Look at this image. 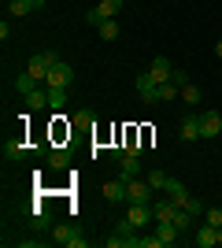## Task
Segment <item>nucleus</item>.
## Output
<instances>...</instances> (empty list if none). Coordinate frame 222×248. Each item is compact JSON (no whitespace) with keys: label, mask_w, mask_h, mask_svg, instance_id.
<instances>
[{"label":"nucleus","mask_w":222,"mask_h":248,"mask_svg":"<svg viewBox=\"0 0 222 248\" xmlns=\"http://www.w3.org/2000/svg\"><path fill=\"white\" fill-rule=\"evenodd\" d=\"M56 63H59V52H52V48H48V52H37V56L26 63V74H30V78H37V82L44 85V82H48V71H52Z\"/></svg>","instance_id":"nucleus-1"},{"label":"nucleus","mask_w":222,"mask_h":248,"mask_svg":"<svg viewBox=\"0 0 222 248\" xmlns=\"http://www.w3.org/2000/svg\"><path fill=\"white\" fill-rule=\"evenodd\" d=\"M122 4H126V0H100L93 11H85V22H89V26H100L104 19H115L118 11H122Z\"/></svg>","instance_id":"nucleus-2"},{"label":"nucleus","mask_w":222,"mask_h":248,"mask_svg":"<svg viewBox=\"0 0 222 248\" xmlns=\"http://www.w3.org/2000/svg\"><path fill=\"white\" fill-rule=\"evenodd\" d=\"M126 222L133 230H145L148 222H156V211H152V200L148 204H126Z\"/></svg>","instance_id":"nucleus-3"},{"label":"nucleus","mask_w":222,"mask_h":248,"mask_svg":"<svg viewBox=\"0 0 222 248\" xmlns=\"http://www.w3.org/2000/svg\"><path fill=\"white\" fill-rule=\"evenodd\" d=\"M52 245H59V248H85L89 241H85L74 226H52Z\"/></svg>","instance_id":"nucleus-4"},{"label":"nucleus","mask_w":222,"mask_h":248,"mask_svg":"<svg viewBox=\"0 0 222 248\" xmlns=\"http://www.w3.org/2000/svg\"><path fill=\"white\" fill-rule=\"evenodd\" d=\"M156 189L148 186L145 178H126V204H148Z\"/></svg>","instance_id":"nucleus-5"},{"label":"nucleus","mask_w":222,"mask_h":248,"mask_svg":"<svg viewBox=\"0 0 222 248\" xmlns=\"http://www.w3.org/2000/svg\"><path fill=\"white\" fill-rule=\"evenodd\" d=\"M148 74H152V82H156V85L174 82V67H170L167 56H156V60H152V67H148Z\"/></svg>","instance_id":"nucleus-6"},{"label":"nucleus","mask_w":222,"mask_h":248,"mask_svg":"<svg viewBox=\"0 0 222 248\" xmlns=\"http://www.w3.org/2000/svg\"><path fill=\"white\" fill-rule=\"evenodd\" d=\"M222 134V115L219 111H204L200 115V137L204 141H211V137Z\"/></svg>","instance_id":"nucleus-7"},{"label":"nucleus","mask_w":222,"mask_h":248,"mask_svg":"<svg viewBox=\"0 0 222 248\" xmlns=\"http://www.w3.org/2000/svg\"><path fill=\"white\" fill-rule=\"evenodd\" d=\"M170 200H174V207H185L189 204V189H185V182H178V178H167V189H163Z\"/></svg>","instance_id":"nucleus-8"},{"label":"nucleus","mask_w":222,"mask_h":248,"mask_svg":"<svg viewBox=\"0 0 222 248\" xmlns=\"http://www.w3.org/2000/svg\"><path fill=\"white\" fill-rule=\"evenodd\" d=\"M137 93H141V100H145V104H156L159 100V85L152 82V74H148V71L137 78Z\"/></svg>","instance_id":"nucleus-9"},{"label":"nucleus","mask_w":222,"mask_h":248,"mask_svg":"<svg viewBox=\"0 0 222 248\" xmlns=\"http://www.w3.org/2000/svg\"><path fill=\"white\" fill-rule=\"evenodd\" d=\"M104 200L107 204H126V178H115L104 186Z\"/></svg>","instance_id":"nucleus-10"},{"label":"nucleus","mask_w":222,"mask_h":248,"mask_svg":"<svg viewBox=\"0 0 222 248\" xmlns=\"http://www.w3.org/2000/svg\"><path fill=\"white\" fill-rule=\"evenodd\" d=\"M192 241H196V248H215L219 245V230H215L211 222H204V226L192 233Z\"/></svg>","instance_id":"nucleus-11"},{"label":"nucleus","mask_w":222,"mask_h":248,"mask_svg":"<svg viewBox=\"0 0 222 248\" xmlns=\"http://www.w3.org/2000/svg\"><path fill=\"white\" fill-rule=\"evenodd\" d=\"M26 152H30V148H26V141H22V137H8V141H4V159H8V163L22 159Z\"/></svg>","instance_id":"nucleus-12"},{"label":"nucleus","mask_w":222,"mask_h":248,"mask_svg":"<svg viewBox=\"0 0 222 248\" xmlns=\"http://www.w3.org/2000/svg\"><path fill=\"white\" fill-rule=\"evenodd\" d=\"M178 137H181V141H200V115H192V119H181Z\"/></svg>","instance_id":"nucleus-13"},{"label":"nucleus","mask_w":222,"mask_h":248,"mask_svg":"<svg viewBox=\"0 0 222 248\" xmlns=\"http://www.w3.org/2000/svg\"><path fill=\"white\" fill-rule=\"evenodd\" d=\"M118 167H122V178H137L145 167H141V155H133V152H126L122 159H118Z\"/></svg>","instance_id":"nucleus-14"},{"label":"nucleus","mask_w":222,"mask_h":248,"mask_svg":"<svg viewBox=\"0 0 222 248\" xmlns=\"http://www.w3.org/2000/svg\"><path fill=\"white\" fill-rule=\"evenodd\" d=\"M26 108H30V111H44V108H52V104H48V93H44L41 85H37L33 93H26Z\"/></svg>","instance_id":"nucleus-15"},{"label":"nucleus","mask_w":222,"mask_h":248,"mask_svg":"<svg viewBox=\"0 0 222 248\" xmlns=\"http://www.w3.org/2000/svg\"><path fill=\"white\" fill-rule=\"evenodd\" d=\"M48 167L52 170H67L71 167V148H52L48 152Z\"/></svg>","instance_id":"nucleus-16"},{"label":"nucleus","mask_w":222,"mask_h":248,"mask_svg":"<svg viewBox=\"0 0 222 248\" xmlns=\"http://www.w3.org/2000/svg\"><path fill=\"white\" fill-rule=\"evenodd\" d=\"M152 211H156V222H170L178 207H174V200L167 197V200H156V204H152Z\"/></svg>","instance_id":"nucleus-17"},{"label":"nucleus","mask_w":222,"mask_h":248,"mask_svg":"<svg viewBox=\"0 0 222 248\" xmlns=\"http://www.w3.org/2000/svg\"><path fill=\"white\" fill-rule=\"evenodd\" d=\"M156 233H159V241H163V245H174V241L181 237L174 222H156Z\"/></svg>","instance_id":"nucleus-18"},{"label":"nucleus","mask_w":222,"mask_h":248,"mask_svg":"<svg viewBox=\"0 0 222 248\" xmlns=\"http://www.w3.org/2000/svg\"><path fill=\"white\" fill-rule=\"evenodd\" d=\"M118 30H122V26H118L115 19H104L100 26H96V33H100V41H115V37H118Z\"/></svg>","instance_id":"nucleus-19"},{"label":"nucleus","mask_w":222,"mask_h":248,"mask_svg":"<svg viewBox=\"0 0 222 248\" xmlns=\"http://www.w3.org/2000/svg\"><path fill=\"white\" fill-rule=\"evenodd\" d=\"M170 222L178 226V233H181V237H185V233H189V230H192V215H189V211H185V207H178V211H174V218H170Z\"/></svg>","instance_id":"nucleus-20"},{"label":"nucleus","mask_w":222,"mask_h":248,"mask_svg":"<svg viewBox=\"0 0 222 248\" xmlns=\"http://www.w3.org/2000/svg\"><path fill=\"white\" fill-rule=\"evenodd\" d=\"M30 11H33L30 0H8V15L11 19H22V15H30Z\"/></svg>","instance_id":"nucleus-21"},{"label":"nucleus","mask_w":222,"mask_h":248,"mask_svg":"<svg viewBox=\"0 0 222 248\" xmlns=\"http://www.w3.org/2000/svg\"><path fill=\"white\" fill-rule=\"evenodd\" d=\"M37 85H41V82H37V78H30V74H26V71H22L19 78H15V89H19L22 96H26V93H33V89H37Z\"/></svg>","instance_id":"nucleus-22"},{"label":"nucleus","mask_w":222,"mask_h":248,"mask_svg":"<svg viewBox=\"0 0 222 248\" xmlns=\"http://www.w3.org/2000/svg\"><path fill=\"white\" fill-rule=\"evenodd\" d=\"M167 170H148V174H145V182H148V186H152V189H156V193H159V189H167Z\"/></svg>","instance_id":"nucleus-23"},{"label":"nucleus","mask_w":222,"mask_h":248,"mask_svg":"<svg viewBox=\"0 0 222 248\" xmlns=\"http://www.w3.org/2000/svg\"><path fill=\"white\" fill-rule=\"evenodd\" d=\"M200 96H204V89H196L192 82L181 85V100H185V104H200Z\"/></svg>","instance_id":"nucleus-24"},{"label":"nucleus","mask_w":222,"mask_h":248,"mask_svg":"<svg viewBox=\"0 0 222 248\" xmlns=\"http://www.w3.org/2000/svg\"><path fill=\"white\" fill-rule=\"evenodd\" d=\"M174 96H181V85H178V82L159 85V100H163V104H167V100H174Z\"/></svg>","instance_id":"nucleus-25"},{"label":"nucleus","mask_w":222,"mask_h":248,"mask_svg":"<svg viewBox=\"0 0 222 248\" xmlns=\"http://www.w3.org/2000/svg\"><path fill=\"white\" fill-rule=\"evenodd\" d=\"M30 226H33V230H48V226H52L48 211H33V215H30Z\"/></svg>","instance_id":"nucleus-26"},{"label":"nucleus","mask_w":222,"mask_h":248,"mask_svg":"<svg viewBox=\"0 0 222 248\" xmlns=\"http://www.w3.org/2000/svg\"><path fill=\"white\" fill-rule=\"evenodd\" d=\"M204 218H207V222L219 230V226H222V207H204Z\"/></svg>","instance_id":"nucleus-27"},{"label":"nucleus","mask_w":222,"mask_h":248,"mask_svg":"<svg viewBox=\"0 0 222 248\" xmlns=\"http://www.w3.org/2000/svg\"><path fill=\"white\" fill-rule=\"evenodd\" d=\"M137 248H167V245H163L159 233H156V237H137Z\"/></svg>","instance_id":"nucleus-28"},{"label":"nucleus","mask_w":222,"mask_h":248,"mask_svg":"<svg viewBox=\"0 0 222 248\" xmlns=\"http://www.w3.org/2000/svg\"><path fill=\"white\" fill-rule=\"evenodd\" d=\"M74 119H78V126H89V123H93V119H96V115L89 111V108H82V111L74 115Z\"/></svg>","instance_id":"nucleus-29"},{"label":"nucleus","mask_w":222,"mask_h":248,"mask_svg":"<svg viewBox=\"0 0 222 248\" xmlns=\"http://www.w3.org/2000/svg\"><path fill=\"white\" fill-rule=\"evenodd\" d=\"M185 211H189V215L196 218V215H204V204H200V200H192V197H189V204H185Z\"/></svg>","instance_id":"nucleus-30"},{"label":"nucleus","mask_w":222,"mask_h":248,"mask_svg":"<svg viewBox=\"0 0 222 248\" xmlns=\"http://www.w3.org/2000/svg\"><path fill=\"white\" fill-rule=\"evenodd\" d=\"M30 4H33V11H41V8H44V0H30Z\"/></svg>","instance_id":"nucleus-31"},{"label":"nucleus","mask_w":222,"mask_h":248,"mask_svg":"<svg viewBox=\"0 0 222 248\" xmlns=\"http://www.w3.org/2000/svg\"><path fill=\"white\" fill-rule=\"evenodd\" d=\"M215 56H219V60H222V37H219V45H215Z\"/></svg>","instance_id":"nucleus-32"},{"label":"nucleus","mask_w":222,"mask_h":248,"mask_svg":"<svg viewBox=\"0 0 222 248\" xmlns=\"http://www.w3.org/2000/svg\"><path fill=\"white\" fill-rule=\"evenodd\" d=\"M219 245H222V226H219Z\"/></svg>","instance_id":"nucleus-33"}]
</instances>
